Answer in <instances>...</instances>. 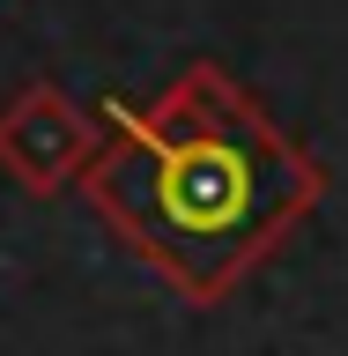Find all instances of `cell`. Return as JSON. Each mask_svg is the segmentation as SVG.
Wrapping results in <instances>:
<instances>
[{
	"label": "cell",
	"mask_w": 348,
	"mask_h": 356,
	"mask_svg": "<svg viewBox=\"0 0 348 356\" xmlns=\"http://www.w3.org/2000/svg\"><path fill=\"white\" fill-rule=\"evenodd\" d=\"M82 200L185 305H222L326 200V163L289 141L245 82L193 60L163 97L111 104Z\"/></svg>",
	"instance_id": "6da1fadb"
},
{
	"label": "cell",
	"mask_w": 348,
	"mask_h": 356,
	"mask_svg": "<svg viewBox=\"0 0 348 356\" xmlns=\"http://www.w3.org/2000/svg\"><path fill=\"white\" fill-rule=\"evenodd\" d=\"M104 156V119H89L60 82H22L0 104V171L22 193H67Z\"/></svg>",
	"instance_id": "7a4b0ae2"
}]
</instances>
